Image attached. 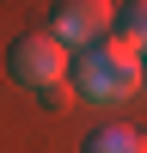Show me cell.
Masks as SVG:
<instances>
[{
  "label": "cell",
  "instance_id": "obj_4",
  "mask_svg": "<svg viewBox=\"0 0 147 153\" xmlns=\"http://www.w3.org/2000/svg\"><path fill=\"white\" fill-rule=\"evenodd\" d=\"M80 153H147V129H129V123H104L80 141Z\"/></svg>",
  "mask_w": 147,
  "mask_h": 153
},
{
  "label": "cell",
  "instance_id": "obj_6",
  "mask_svg": "<svg viewBox=\"0 0 147 153\" xmlns=\"http://www.w3.org/2000/svg\"><path fill=\"white\" fill-rule=\"evenodd\" d=\"M37 104H43V110H68V104H74V86H68V80L49 86V92H37Z\"/></svg>",
  "mask_w": 147,
  "mask_h": 153
},
{
  "label": "cell",
  "instance_id": "obj_5",
  "mask_svg": "<svg viewBox=\"0 0 147 153\" xmlns=\"http://www.w3.org/2000/svg\"><path fill=\"white\" fill-rule=\"evenodd\" d=\"M110 37H122V43L147 49V0H122V6H117V25H110Z\"/></svg>",
  "mask_w": 147,
  "mask_h": 153
},
{
  "label": "cell",
  "instance_id": "obj_2",
  "mask_svg": "<svg viewBox=\"0 0 147 153\" xmlns=\"http://www.w3.org/2000/svg\"><path fill=\"white\" fill-rule=\"evenodd\" d=\"M68 49L55 43L49 31H24V37H12V49H6V74L19 86H31V92H49V86H61L68 80Z\"/></svg>",
  "mask_w": 147,
  "mask_h": 153
},
{
  "label": "cell",
  "instance_id": "obj_3",
  "mask_svg": "<svg viewBox=\"0 0 147 153\" xmlns=\"http://www.w3.org/2000/svg\"><path fill=\"white\" fill-rule=\"evenodd\" d=\"M110 25H117V6H110V0H55V12H49L43 31L55 37L68 55H80V49L104 43Z\"/></svg>",
  "mask_w": 147,
  "mask_h": 153
},
{
  "label": "cell",
  "instance_id": "obj_1",
  "mask_svg": "<svg viewBox=\"0 0 147 153\" xmlns=\"http://www.w3.org/2000/svg\"><path fill=\"white\" fill-rule=\"evenodd\" d=\"M141 80H147V55L135 43H122V37H104V43L80 49L68 61L74 98H92V104H129L141 92Z\"/></svg>",
  "mask_w": 147,
  "mask_h": 153
}]
</instances>
